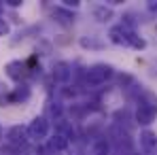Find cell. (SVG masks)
Returning a JSON list of instances; mask_svg holds the SVG:
<instances>
[{"mask_svg":"<svg viewBox=\"0 0 157 155\" xmlns=\"http://www.w3.org/2000/svg\"><path fill=\"white\" fill-rule=\"evenodd\" d=\"M30 94H32V91H30V87H28V85H24V83H19V85H17L13 91H9V94H6L0 102H2V106H4V104L26 102V100H30Z\"/></svg>","mask_w":157,"mask_h":155,"instance_id":"9","label":"cell"},{"mask_svg":"<svg viewBox=\"0 0 157 155\" xmlns=\"http://www.w3.org/2000/svg\"><path fill=\"white\" fill-rule=\"evenodd\" d=\"M4 72H6V77L13 79L15 83H21L24 79L28 77V66L26 62H21V60H13V62H9L6 66H4Z\"/></svg>","mask_w":157,"mask_h":155,"instance_id":"8","label":"cell"},{"mask_svg":"<svg viewBox=\"0 0 157 155\" xmlns=\"http://www.w3.org/2000/svg\"><path fill=\"white\" fill-rule=\"evenodd\" d=\"M51 15H53V19L57 24H62V26H72L75 24V11H68L64 6H55L51 11Z\"/></svg>","mask_w":157,"mask_h":155,"instance_id":"12","label":"cell"},{"mask_svg":"<svg viewBox=\"0 0 157 155\" xmlns=\"http://www.w3.org/2000/svg\"><path fill=\"white\" fill-rule=\"evenodd\" d=\"M49 115L59 121V117H62V106H59V102H53L51 106H49Z\"/></svg>","mask_w":157,"mask_h":155,"instance_id":"16","label":"cell"},{"mask_svg":"<svg viewBox=\"0 0 157 155\" xmlns=\"http://www.w3.org/2000/svg\"><path fill=\"white\" fill-rule=\"evenodd\" d=\"M113 77H115V68H113L110 64L98 62V64H94V66L87 68V72H85V83L91 85V87H98V85H104L106 81H110Z\"/></svg>","mask_w":157,"mask_h":155,"instance_id":"3","label":"cell"},{"mask_svg":"<svg viewBox=\"0 0 157 155\" xmlns=\"http://www.w3.org/2000/svg\"><path fill=\"white\" fill-rule=\"evenodd\" d=\"M78 43H81V47H83V49H102V47H104V43H102V41H98L96 36H83Z\"/></svg>","mask_w":157,"mask_h":155,"instance_id":"15","label":"cell"},{"mask_svg":"<svg viewBox=\"0 0 157 155\" xmlns=\"http://www.w3.org/2000/svg\"><path fill=\"white\" fill-rule=\"evenodd\" d=\"M149 9L151 11H157V2H149Z\"/></svg>","mask_w":157,"mask_h":155,"instance_id":"18","label":"cell"},{"mask_svg":"<svg viewBox=\"0 0 157 155\" xmlns=\"http://www.w3.org/2000/svg\"><path fill=\"white\" fill-rule=\"evenodd\" d=\"M0 11H4V4H0Z\"/></svg>","mask_w":157,"mask_h":155,"instance_id":"20","label":"cell"},{"mask_svg":"<svg viewBox=\"0 0 157 155\" xmlns=\"http://www.w3.org/2000/svg\"><path fill=\"white\" fill-rule=\"evenodd\" d=\"M128 155H136V153H128Z\"/></svg>","mask_w":157,"mask_h":155,"instance_id":"21","label":"cell"},{"mask_svg":"<svg viewBox=\"0 0 157 155\" xmlns=\"http://www.w3.org/2000/svg\"><path fill=\"white\" fill-rule=\"evenodd\" d=\"M51 75H53V81H57V83H68L72 79V64L70 62H64V60L62 62H55Z\"/></svg>","mask_w":157,"mask_h":155,"instance_id":"11","label":"cell"},{"mask_svg":"<svg viewBox=\"0 0 157 155\" xmlns=\"http://www.w3.org/2000/svg\"><path fill=\"white\" fill-rule=\"evenodd\" d=\"M4 140V130H2V126H0V142Z\"/></svg>","mask_w":157,"mask_h":155,"instance_id":"19","label":"cell"},{"mask_svg":"<svg viewBox=\"0 0 157 155\" xmlns=\"http://www.w3.org/2000/svg\"><path fill=\"white\" fill-rule=\"evenodd\" d=\"M26 132H28V138H30V140L40 142V140H45V138L49 136L51 123H49V119H47L45 115H38V117H34V119L30 121V126L26 128Z\"/></svg>","mask_w":157,"mask_h":155,"instance_id":"5","label":"cell"},{"mask_svg":"<svg viewBox=\"0 0 157 155\" xmlns=\"http://www.w3.org/2000/svg\"><path fill=\"white\" fill-rule=\"evenodd\" d=\"M134 117H136V121L140 126H151L157 119V98L151 91H142V98L138 100Z\"/></svg>","mask_w":157,"mask_h":155,"instance_id":"2","label":"cell"},{"mask_svg":"<svg viewBox=\"0 0 157 155\" xmlns=\"http://www.w3.org/2000/svg\"><path fill=\"white\" fill-rule=\"evenodd\" d=\"M6 149L4 151H13V153H19V151H24L28 147V142H30V138H28V132L24 126H11V128L6 130Z\"/></svg>","mask_w":157,"mask_h":155,"instance_id":"4","label":"cell"},{"mask_svg":"<svg viewBox=\"0 0 157 155\" xmlns=\"http://www.w3.org/2000/svg\"><path fill=\"white\" fill-rule=\"evenodd\" d=\"M138 145H140V151L144 155H157V134L153 130H142Z\"/></svg>","mask_w":157,"mask_h":155,"instance_id":"7","label":"cell"},{"mask_svg":"<svg viewBox=\"0 0 157 155\" xmlns=\"http://www.w3.org/2000/svg\"><path fill=\"white\" fill-rule=\"evenodd\" d=\"M108 41L113 45L132 47V49H138V51H142L147 47V41L142 36H138L136 30H130V28H125L123 24H117V26H113L108 30Z\"/></svg>","mask_w":157,"mask_h":155,"instance_id":"1","label":"cell"},{"mask_svg":"<svg viewBox=\"0 0 157 155\" xmlns=\"http://www.w3.org/2000/svg\"><path fill=\"white\" fill-rule=\"evenodd\" d=\"M9 32H11V26H9V24H6V21L0 17V36H6Z\"/></svg>","mask_w":157,"mask_h":155,"instance_id":"17","label":"cell"},{"mask_svg":"<svg viewBox=\"0 0 157 155\" xmlns=\"http://www.w3.org/2000/svg\"><path fill=\"white\" fill-rule=\"evenodd\" d=\"M68 147H70V140H68L64 134H59V132H55L51 138H49V142H47V151L53 153V155L66 153V151H68Z\"/></svg>","mask_w":157,"mask_h":155,"instance_id":"10","label":"cell"},{"mask_svg":"<svg viewBox=\"0 0 157 155\" xmlns=\"http://www.w3.org/2000/svg\"><path fill=\"white\" fill-rule=\"evenodd\" d=\"M113 9L110 6H106V4H100V6H96L94 9V17H96V21H102V24H106V21H110L113 19Z\"/></svg>","mask_w":157,"mask_h":155,"instance_id":"14","label":"cell"},{"mask_svg":"<svg viewBox=\"0 0 157 155\" xmlns=\"http://www.w3.org/2000/svg\"><path fill=\"white\" fill-rule=\"evenodd\" d=\"M110 138H113L117 151H119L121 155L132 153V140H130L128 130H123L121 126H113V128H110Z\"/></svg>","mask_w":157,"mask_h":155,"instance_id":"6","label":"cell"},{"mask_svg":"<svg viewBox=\"0 0 157 155\" xmlns=\"http://www.w3.org/2000/svg\"><path fill=\"white\" fill-rule=\"evenodd\" d=\"M89 155H110V142H108V138H98L91 145Z\"/></svg>","mask_w":157,"mask_h":155,"instance_id":"13","label":"cell"}]
</instances>
